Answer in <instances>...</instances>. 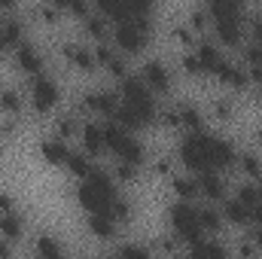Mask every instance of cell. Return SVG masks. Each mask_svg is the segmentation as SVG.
I'll list each match as a JSON object with an SVG mask.
<instances>
[{
	"label": "cell",
	"instance_id": "6da1fadb",
	"mask_svg": "<svg viewBox=\"0 0 262 259\" xmlns=\"http://www.w3.org/2000/svg\"><path fill=\"white\" fill-rule=\"evenodd\" d=\"M180 162L195 171V174H210V171H223V168H232L238 162L235 156V143L220 137V134H210V131H195V134H186L180 140Z\"/></svg>",
	"mask_w": 262,
	"mask_h": 259
},
{
	"label": "cell",
	"instance_id": "7a4b0ae2",
	"mask_svg": "<svg viewBox=\"0 0 262 259\" xmlns=\"http://www.w3.org/2000/svg\"><path fill=\"white\" fill-rule=\"evenodd\" d=\"M156 119H159L156 95L146 89V82L140 79V73H137V76L128 73V76L122 79V85H119V110H116L113 122L134 134V131L152 125Z\"/></svg>",
	"mask_w": 262,
	"mask_h": 259
},
{
	"label": "cell",
	"instance_id": "3957f363",
	"mask_svg": "<svg viewBox=\"0 0 262 259\" xmlns=\"http://www.w3.org/2000/svg\"><path fill=\"white\" fill-rule=\"evenodd\" d=\"M119 198H122V195L116 189L113 174H107V171H101V168H95V174H89V177L79 180V186H76V201H79L89 213H110Z\"/></svg>",
	"mask_w": 262,
	"mask_h": 259
},
{
	"label": "cell",
	"instance_id": "277c9868",
	"mask_svg": "<svg viewBox=\"0 0 262 259\" xmlns=\"http://www.w3.org/2000/svg\"><path fill=\"white\" fill-rule=\"evenodd\" d=\"M207 15H210V25L216 31V40L223 46L232 49V46L244 43V6L216 0V3H207Z\"/></svg>",
	"mask_w": 262,
	"mask_h": 259
},
{
	"label": "cell",
	"instance_id": "5b68a950",
	"mask_svg": "<svg viewBox=\"0 0 262 259\" xmlns=\"http://www.w3.org/2000/svg\"><path fill=\"white\" fill-rule=\"evenodd\" d=\"M149 34H152V18H131V21H116L110 28V37L116 43L119 52H128V55H137L146 49L149 43Z\"/></svg>",
	"mask_w": 262,
	"mask_h": 259
},
{
	"label": "cell",
	"instance_id": "8992f818",
	"mask_svg": "<svg viewBox=\"0 0 262 259\" xmlns=\"http://www.w3.org/2000/svg\"><path fill=\"white\" fill-rule=\"evenodd\" d=\"M104 137H107V149H110L119 162L140 168V162H143V143H140L131 131H125L122 125H116L113 119H107V122H104Z\"/></svg>",
	"mask_w": 262,
	"mask_h": 259
},
{
	"label": "cell",
	"instance_id": "52a82bcc",
	"mask_svg": "<svg viewBox=\"0 0 262 259\" xmlns=\"http://www.w3.org/2000/svg\"><path fill=\"white\" fill-rule=\"evenodd\" d=\"M168 220H171V229H174V238H177V241L195 244V241L204 238V229H201V220H198V207L195 204H189V201H177V204H171Z\"/></svg>",
	"mask_w": 262,
	"mask_h": 259
},
{
	"label": "cell",
	"instance_id": "ba28073f",
	"mask_svg": "<svg viewBox=\"0 0 262 259\" xmlns=\"http://www.w3.org/2000/svg\"><path fill=\"white\" fill-rule=\"evenodd\" d=\"M58 101H61V85H58L49 73H40V76L31 79V107H34L37 113L55 110Z\"/></svg>",
	"mask_w": 262,
	"mask_h": 259
},
{
	"label": "cell",
	"instance_id": "9c48e42d",
	"mask_svg": "<svg viewBox=\"0 0 262 259\" xmlns=\"http://www.w3.org/2000/svg\"><path fill=\"white\" fill-rule=\"evenodd\" d=\"M79 110L113 119L116 110H119V95H116V92H107V89H101V92H89V95L79 98Z\"/></svg>",
	"mask_w": 262,
	"mask_h": 259
},
{
	"label": "cell",
	"instance_id": "30bf717a",
	"mask_svg": "<svg viewBox=\"0 0 262 259\" xmlns=\"http://www.w3.org/2000/svg\"><path fill=\"white\" fill-rule=\"evenodd\" d=\"M140 79L146 82V89H149L152 95H168L171 85H174L171 70L165 67V61H159V58H149L146 64L140 67Z\"/></svg>",
	"mask_w": 262,
	"mask_h": 259
},
{
	"label": "cell",
	"instance_id": "8fae6325",
	"mask_svg": "<svg viewBox=\"0 0 262 259\" xmlns=\"http://www.w3.org/2000/svg\"><path fill=\"white\" fill-rule=\"evenodd\" d=\"M79 149L89 159H98L101 153H107V137H104V122H82L79 128Z\"/></svg>",
	"mask_w": 262,
	"mask_h": 259
},
{
	"label": "cell",
	"instance_id": "7c38bea8",
	"mask_svg": "<svg viewBox=\"0 0 262 259\" xmlns=\"http://www.w3.org/2000/svg\"><path fill=\"white\" fill-rule=\"evenodd\" d=\"M15 64L21 67L25 73H31V79L34 76H40L43 73V52H40V46L37 43H31V40H21L18 46H15Z\"/></svg>",
	"mask_w": 262,
	"mask_h": 259
},
{
	"label": "cell",
	"instance_id": "4fadbf2b",
	"mask_svg": "<svg viewBox=\"0 0 262 259\" xmlns=\"http://www.w3.org/2000/svg\"><path fill=\"white\" fill-rule=\"evenodd\" d=\"M64 58L70 61L73 67H79L82 73H92L95 67H98V58H95V49H89V46H82V43H64Z\"/></svg>",
	"mask_w": 262,
	"mask_h": 259
},
{
	"label": "cell",
	"instance_id": "5bb4252c",
	"mask_svg": "<svg viewBox=\"0 0 262 259\" xmlns=\"http://www.w3.org/2000/svg\"><path fill=\"white\" fill-rule=\"evenodd\" d=\"M95 58H98V67H107L113 76H119V79H125V76H128L125 58H122L116 49H110L107 43H98V46H95Z\"/></svg>",
	"mask_w": 262,
	"mask_h": 259
},
{
	"label": "cell",
	"instance_id": "9a60e30c",
	"mask_svg": "<svg viewBox=\"0 0 262 259\" xmlns=\"http://www.w3.org/2000/svg\"><path fill=\"white\" fill-rule=\"evenodd\" d=\"M213 76H216L220 82L232 85V89H247V82H250V73H247L241 64H232L229 58H223V64L213 70Z\"/></svg>",
	"mask_w": 262,
	"mask_h": 259
},
{
	"label": "cell",
	"instance_id": "2e32d148",
	"mask_svg": "<svg viewBox=\"0 0 262 259\" xmlns=\"http://www.w3.org/2000/svg\"><path fill=\"white\" fill-rule=\"evenodd\" d=\"M186 259H229V250L223 241H213V238H201L195 244H189Z\"/></svg>",
	"mask_w": 262,
	"mask_h": 259
},
{
	"label": "cell",
	"instance_id": "e0dca14e",
	"mask_svg": "<svg viewBox=\"0 0 262 259\" xmlns=\"http://www.w3.org/2000/svg\"><path fill=\"white\" fill-rule=\"evenodd\" d=\"M89 232L101 241H113L119 235V223L110 213H89Z\"/></svg>",
	"mask_w": 262,
	"mask_h": 259
},
{
	"label": "cell",
	"instance_id": "ac0fdd59",
	"mask_svg": "<svg viewBox=\"0 0 262 259\" xmlns=\"http://www.w3.org/2000/svg\"><path fill=\"white\" fill-rule=\"evenodd\" d=\"M195 180H198V192L204 195V198H210V201H223L226 198V180H223V174H216V171L195 174Z\"/></svg>",
	"mask_w": 262,
	"mask_h": 259
},
{
	"label": "cell",
	"instance_id": "d6986e66",
	"mask_svg": "<svg viewBox=\"0 0 262 259\" xmlns=\"http://www.w3.org/2000/svg\"><path fill=\"white\" fill-rule=\"evenodd\" d=\"M195 58H198V64H201L204 73H213L216 67L223 64V58H226V55L220 52V46H216V43H207V40H204V43H198V46H195Z\"/></svg>",
	"mask_w": 262,
	"mask_h": 259
},
{
	"label": "cell",
	"instance_id": "ffe728a7",
	"mask_svg": "<svg viewBox=\"0 0 262 259\" xmlns=\"http://www.w3.org/2000/svg\"><path fill=\"white\" fill-rule=\"evenodd\" d=\"M64 168L73 174V177H76V180H85L89 174H95V159H89L82 149H76V153L70 149V156H67V165H64Z\"/></svg>",
	"mask_w": 262,
	"mask_h": 259
},
{
	"label": "cell",
	"instance_id": "44dd1931",
	"mask_svg": "<svg viewBox=\"0 0 262 259\" xmlns=\"http://www.w3.org/2000/svg\"><path fill=\"white\" fill-rule=\"evenodd\" d=\"M40 153H43V159H46L49 165H67L70 146H67L64 140H58V137H49V140L40 143Z\"/></svg>",
	"mask_w": 262,
	"mask_h": 259
},
{
	"label": "cell",
	"instance_id": "7402d4cb",
	"mask_svg": "<svg viewBox=\"0 0 262 259\" xmlns=\"http://www.w3.org/2000/svg\"><path fill=\"white\" fill-rule=\"evenodd\" d=\"M223 217H226L232 226H250V223H253V210H250V207H244L238 198H229V201H226Z\"/></svg>",
	"mask_w": 262,
	"mask_h": 259
},
{
	"label": "cell",
	"instance_id": "603a6c76",
	"mask_svg": "<svg viewBox=\"0 0 262 259\" xmlns=\"http://www.w3.org/2000/svg\"><path fill=\"white\" fill-rule=\"evenodd\" d=\"M34 247H37V259H67L61 241L52 238V235H37Z\"/></svg>",
	"mask_w": 262,
	"mask_h": 259
},
{
	"label": "cell",
	"instance_id": "cb8c5ba5",
	"mask_svg": "<svg viewBox=\"0 0 262 259\" xmlns=\"http://www.w3.org/2000/svg\"><path fill=\"white\" fill-rule=\"evenodd\" d=\"M0 235L6 241H18L25 235V223H21V217L15 210L12 213H0Z\"/></svg>",
	"mask_w": 262,
	"mask_h": 259
},
{
	"label": "cell",
	"instance_id": "d4e9b609",
	"mask_svg": "<svg viewBox=\"0 0 262 259\" xmlns=\"http://www.w3.org/2000/svg\"><path fill=\"white\" fill-rule=\"evenodd\" d=\"M177 113H180V125H183V128H189V134L204 131V116H201V110H198V107H192V104H180V107H177Z\"/></svg>",
	"mask_w": 262,
	"mask_h": 259
},
{
	"label": "cell",
	"instance_id": "484cf974",
	"mask_svg": "<svg viewBox=\"0 0 262 259\" xmlns=\"http://www.w3.org/2000/svg\"><path fill=\"white\" fill-rule=\"evenodd\" d=\"M79 128H82V122L73 116V113H64V116H58L55 119V137L58 140H70V137H79Z\"/></svg>",
	"mask_w": 262,
	"mask_h": 259
},
{
	"label": "cell",
	"instance_id": "4316f807",
	"mask_svg": "<svg viewBox=\"0 0 262 259\" xmlns=\"http://www.w3.org/2000/svg\"><path fill=\"white\" fill-rule=\"evenodd\" d=\"M174 192L180 195V201H189V204H192L195 198H201L195 177H174Z\"/></svg>",
	"mask_w": 262,
	"mask_h": 259
},
{
	"label": "cell",
	"instance_id": "83f0119b",
	"mask_svg": "<svg viewBox=\"0 0 262 259\" xmlns=\"http://www.w3.org/2000/svg\"><path fill=\"white\" fill-rule=\"evenodd\" d=\"M82 28H85V34H92V37H98V40H107V34H110V21H107L101 12H92V15L82 21Z\"/></svg>",
	"mask_w": 262,
	"mask_h": 259
},
{
	"label": "cell",
	"instance_id": "f1b7e54d",
	"mask_svg": "<svg viewBox=\"0 0 262 259\" xmlns=\"http://www.w3.org/2000/svg\"><path fill=\"white\" fill-rule=\"evenodd\" d=\"M244 207H250V210H256L262 204V192L259 186H253V183H244V186H238V195H235Z\"/></svg>",
	"mask_w": 262,
	"mask_h": 259
},
{
	"label": "cell",
	"instance_id": "f546056e",
	"mask_svg": "<svg viewBox=\"0 0 262 259\" xmlns=\"http://www.w3.org/2000/svg\"><path fill=\"white\" fill-rule=\"evenodd\" d=\"M198 220H201L204 232H220L223 229V213L213 210V207H198Z\"/></svg>",
	"mask_w": 262,
	"mask_h": 259
},
{
	"label": "cell",
	"instance_id": "4dcf8cb0",
	"mask_svg": "<svg viewBox=\"0 0 262 259\" xmlns=\"http://www.w3.org/2000/svg\"><path fill=\"white\" fill-rule=\"evenodd\" d=\"M0 110L15 116V113L21 110V95H18L15 89H0Z\"/></svg>",
	"mask_w": 262,
	"mask_h": 259
},
{
	"label": "cell",
	"instance_id": "1f68e13d",
	"mask_svg": "<svg viewBox=\"0 0 262 259\" xmlns=\"http://www.w3.org/2000/svg\"><path fill=\"white\" fill-rule=\"evenodd\" d=\"M238 165H241L244 174H250V177H262V159L256 156V153H241V156H238Z\"/></svg>",
	"mask_w": 262,
	"mask_h": 259
},
{
	"label": "cell",
	"instance_id": "d6a6232c",
	"mask_svg": "<svg viewBox=\"0 0 262 259\" xmlns=\"http://www.w3.org/2000/svg\"><path fill=\"white\" fill-rule=\"evenodd\" d=\"M116 253L122 259H156V253H152L146 244H122Z\"/></svg>",
	"mask_w": 262,
	"mask_h": 259
},
{
	"label": "cell",
	"instance_id": "836d02e7",
	"mask_svg": "<svg viewBox=\"0 0 262 259\" xmlns=\"http://www.w3.org/2000/svg\"><path fill=\"white\" fill-rule=\"evenodd\" d=\"M110 217H113V220H116L119 226H122V223H131V217H134V207H131V204L125 201V198H119V201L113 204V210H110Z\"/></svg>",
	"mask_w": 262,
	"mask_h": 259
},
{
	"label": "cell",
	"instance_id": "e575fe53",
	"mask_svg": "<svg viewBox=\"0 0 262 259\" xmlns=\"http://www.w3.org/2000/svg\"><path fill=\"white\" fill-rule=\"evenodd\" d=\"M171 34H174V40H177V43H183L186 49H192V46H195V31H192L189 25H174V31H171Z\"/></svg>",
	"mask_w": 262,
	"mask_h": 259
},
{
	"label": "cell",
	"instance_id": "d590c367",
	"mask_svg": "<svg viewBox=\"0 0 262 259\" xmlns=\"http://www.w3.org/2000/svg\"><path fill=\"white\" fill-rule=\"evenodd\" d=\"M207 25H210L207 6H198V9H192V15H189V28H192V31H204Z\"/></svg>",
	"mask_w": 262,
	"mask_h": 259
},
{
	"label": "cell",
	"instance_id": "8d00e7d4",
	"mask_svg": "<svg viewBox=\"0 0 262 259\" xmlns=\"http://www.w3.org/2000/svg\"><path fill=\"white\" fill-rule=\"evenodd\" d=\"M180 67H183L186 76H201V73H204L201 64H198V58H195V52H186V55L180 58Z\"/></svg>",
	"mask_w": 262,
	"mask_h": 259
},
{
	"label": "cell",
	"instance_id": "74e56055",
	"mask_svg": "<svg viewBox=\"0 0 262 259\" xmlns=\"http://www.w3.org/2000/svg\"><path fill=\"white\" fill-rule=\"evenodd\" d=\"M137 177V168L134 165H125V162H116V168H113V180H122V183H128Z\"/></svg>",
	"mask_w": 262,
	"mask_h": 259
},
{
	"label": "cell",
	"instance_id": "f35d334b",
	"mask_svg": "<svg viewBox=\"0 0 262 259\" xmlns=\"http://www.w3.org/2000/svg\"><path fill=\"white\" fill-rule=\"evenodd\" d=\"M159 119H162V125H165V128H180V113H177V107L162 110V113H159Z\"/></svg>",
	"mask_w": 262,
	"mask_h": 259
},
{
	"label": "cell",
	"instance_id": "ab89813d",
	"mask_svg": "<svg viewBox=\"0 0 262 259\" xmlns=\"http://www.w3.org/2000/svg\"><path fill=\"white\" fill-rule=\"evenodd\" d=\"M213 113H216L220 119H232V101H229V98H216V101H213Z\"/></svg>",
	"mask_w": 262,
	"mask_h": 259
},
{
	"label": "cell",
	"instance_id": "60d3db41",
	"mask_svg": "<svg viewBox=\"0 0 262 259\" xmlns=\"http://www.w3.org/2000/svg\"><path fill=\"white\" fill-rule=\"evenodd\" d=\"M238 253H241V259H256V244L250 241V238H244V241H238Z\"/></svg>",
	"mask_w": 262,
	"mask_h": 259
},
{
	"label": "cell",
	"instance_id": "b9f144b4",
	"mask_svg": "<svg viewBox=\"0 0 262 259\" xmlns=\"http://www.w3.org/2000/svg\"><path fill=\"white\" fill-rule=\"evenodd\" d=\"M159 250L168 253V256H177V253H180V241H177V238H162V241H159Z\"/></svg>",
	"mask_w": 262,
	"mask_h": 259
},
{
	"label": "cell",
	"instance_id": "7bdbcfd3",
	"mask_svg": "<svg viewBox=\"0 0 262 259\" xmlns=\"http://www.w3.org/2000/svg\"><path fill=\"white\" fill-rule=\"evenodd\" d=\"M15 210V198L9 192H0V213H12Z\"/></svg>",
	"mask_w": 262,
	"mask_h": 259
},
{
	"label": "cell",
	"instance_id": "ee69618b",
	"mask_svg": "<svg viewBox=\"0 0 262 259\" xmlns=\"http://www.w3.org/2000/svg\"><path fill=\"white\" fill-rule=\"evenodd\" d=\"M156 174H162V177H171L174 171H171V159H156Z\"/></svg>",
	"mask_w": 262,
	"mask_h": 259
},
{
	"label": "cell",
	"instance_id": "f6af8a7d",
	"mask_svg": "<svg viewBox=\"0 0 262 259\" xmlns=\"http://www.w3.org/2000/svg\"><path fill=\"white\" fill-rule=\"evenodd\" d=\"M0 134L3 137H12L15 134V119H0Z\"/></svg>",
	"mask_w": 262,
	"mask_h": 259
},
{
	"label": "cell",
	"instance_id": "bcb514c9",
	"mask_svg": "<svg viewBox=\"0 0 262 259\" xmlns=\"http://www.w3.org/2000/svg\"><path fill=\"white\" fill-rule=\"evenodd\" d=\"M253 40H256V46L262 49V15L253 18Z\"/></svg>",
	"mask_w": 262,
	"mask_h": 259
},
{
	"label": "cell",
	"instance_id": "7dc6e473",
	"mask_svg": "<svg viewBox=\"0 0 262 259\" xmlns=\"http://www.w3.org/2000/svg\"><path fill=\"white\" fill-rule=\"evenodd\" d=\"M0 259H12V241L0 238Z\"/></svg>",
	"mask_w": 262,
	"mask_h": 259
},
{
	"label": "cell",
	"instance_id": "c3c4849f",
	"mask_svg": "<svg viewBox=\"0 0 262 259\" xmlns=\"http://www.w3.org/2000/svg\"><path fill=\"white\" fill-rule=\"evenodd\" d=\"M250 241L256 244V250H262V226H256V229H253V235H250Z\"/></svg>",
	"mask_w": 262,
	"mask_h": 259
},
{
	"label": "cell",
	"instance_id": "681fc988",
	"mask_svg": "<svg viewBox=\"0 0 262 259\" xmlns=\"http://www.w3.org/2000/svg\"><path fill=\"white\" fill-rule=\"evenodd\" d=\"M55 12H58V6H55V9H52V6H43V9H40V15H43L46 21H52V18H55Z\"/></svg>",
	"mask_w": 262,
	"mask_h": 259
},
{
	"label": "cell",
	"instance_id": "f907efd6",
	"mask_svg": "<svg viewBox=\"0 0 262 259\" xmlns=\"http://www.w3.org/2000/svg\"><path fill=\"white\" fill-rule=\"evenodd\" d=\"M253 220H256V226H262V204L253 210Z\"/></svg>",
	"mask_w": 262,
	"mask_h": 259
},
{
	"label": "cell",
	"instance_id": "816d5d0a",
	"mask_svg": "<svg viewBox=\"0 0 262 259\" xmlns=\"http://www.w3.org/2000/svg\"><path fill=\"white\" fill-rule=\"evenodd\" d=\"M104 259H122V256H119V253H107Z\"/></svg>",
	"mask_w": 262,
	"mask_h": 259
},
{
	"label": "cell",
	"instance_id": "f5cc1de1",
	"mask_svg": "<svg viewBox=\"0 0 262 259\" xmlns=\"http://www.w3.org/2000/svg\"><path fill=\"white\" fill-rule=\"evenodd\" d=\"M259 98H262V85H259Z\"/></svg>",
	"mask_w": 262,
	"mask_h": 259
},
{
	"label": "cell",
	"instance_id": "db71d44e",
	"mask_svg": "<svg viewBox=\"0 0 262 259\" xmlns=\"http://www.w3.org/2000/svg\"><path fill=\"white\" fill-rule=\"evenodd\" d=\"M28 259H37V256H28Z\"/></svg>",
	"mask_w": 262,
	"mask_h": 259
}]
</instances>
